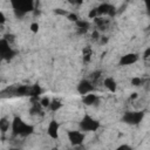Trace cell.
I'll return each mask as SVG.
<instances>
[{"instance_id":"ffe728a7","label":"cell","mask_w":150,"mask_h":150,"mask_svg":"<svg viewBox=\"0 0 150 150\" xmlns=\"http://www.w3.org/2000/svg\"><path fill=\"white\" fill-rule=\"evenodd\" d=\"M39 102H40V104H41V107L42 108H49V104H50V102H52V100L49 98V97H42V98H40L39 100Z\"/></svg>"},{"instance_id":"f546056e","label":"cell","mask_w":150,"mask_h":150,"mask_svg":"<svg viewBox=\"0 0 150 150\" xmlns=\"http://www.w3.org/2000/svg\"><path fill=\"white\" fill-rule=\"evenodd\" d=\"M5 21H6L5 14H4L2 12H0V23H1V25H4V23H5Z\"/></svg>"},{"instance_id":"cb8c5ba5","label":"cell","mask_w":150,"mask_h":150,"mask_svg":"<svg viewBox=\"0 0 150 150\" xmlns=\"http://www.w3.org/2000/svg\"><path fill=\"white\" fill-rule=\"evenodd\" d=\"M39 28H40V26H39L38 22H32L30 26H29V29H30V32H33V33H38V32H39Z\"/></svg>"},{"instance_id":"277c9868","label":"cell","mask_w":150,"mask_h":150,"mask_svg":"<svg viewBox=\"0 0 150 150\" xmlns=\"http://www.w3.org/2000/svg\"><path fill=\"white\" fill-rule=\"evenodd\" d=\"M144 117V112L141 110L137 111H125L122 116V122L130 125H137L142 122Z\"/></svg>"},{"instance_id":"484cf974","label":"cell","mask_w":150,"mask_h":150,"mask_svg":"<svg viewBox=\"0 0 150 150\" xmlns=\"http://www.w3.org/2000/svg\"><path fill=\"white\" fill-rule=\"evenodd\" d=\"M54 13L57 14V15H64V16L68 15V12H67L66 9H62V8H56V9H54Z\"/></svg>"},{"instance_id":"2e32d148","label":"cell","mask_w":150,"mask_h":150,"mask_svg":"<svg viewBox=\"0 0 150 150\" xmlns=\"http://www.w3.org/2000/svg\"><path fill=\"white\" fill-rule=\"evenodd\" d=\"M75 25H76L77 29L86 30V32H87V30L89 29V27H90V22L87 21V20H84V19H80V20H77V21L75 22Z\"/></svg>"},{"instance_id":"44dd1931","label":"cell","mask_w":150,"mask_h":150,"mask_svg":"<svg viewBox=\"0 0 150 150\" xmlns=\"http://www.w3.org/2000/svg\"><path fill=\"white\" fill-rule=\"evenodd\" d=\"M101 74H102V71H101V70L93 71V73H91V75H90V77H91V82L94 83L95 81H97V80L101 77Z\"/></svg>"},{"instance_id":"8992f818","label":"cell","mask_w":150,"mask_h":150,"mask_svg":"<svg viewBox=\"0 0 150 150\" xmlns=\"http://www.w3.org/2000/svg\"><path fill=\"white\" fill-rule=\"evenodd\" d=\"M67 136L73 146H80L84 142V134L81 130H69Z\"/></svg>"},{"instance_id":"6da1fadb","label":"cell","mask_w":150,"mask_h":150,"mask_svg":"<svg viewBox=\"0 0 150 150\" xmlns=\"http://www.w3.org/2000/svg\"><path fill=\"white\" fill-rule=\"evenodd\" d=\"M12 135L13 136H21V137H27L34 132V127L30 124H27L26 122L22 121L21 117L15 116L12 121Z\"/></svg>"},{"instance_id":"d4e9b609","label":"cell","mask_w":150,"mask_h":150,"mask_svg":"<svg viewBox=\"0 0 150 150\" xmlns=\"http://www.w3.org/2000/svg\"><path fill=\"white\" fill-rule=\"evenodd\" d=\"M115 150H134V149H132V146H130L129 144H125V143H124V144L118 145Z\"/></svg>"},{"instance_id":"1f68e13d","label":"cell","mask_w":150,"mask_h":150,"mask_svg":"<svg viewBox=\"0 0 150 150\" xmlns=\"http://www.w3.org/2000/svg\"><path fill=\"white\" fill-rule=\"evenodd\" d=\"M145 6H146V12H148V14L150 15V1H146V2H145Z\"/></svg>"},{"instance_id":"d6a6232c","label":"cell","mask_w":150,"mask_h":150,"mask_svg":"<svg viewBox=\"0 0 150 150\" xmlns=\"http://www.w3.org/2000/svg\"><path fill=\"white\" fill-rule=\"evenodd\" d=\"M107 41H108V38L107 36H101V42L102 43H107Z\"/></svg>"},{"instance_id":"d6986e66","label":"cell","mask_w":150,"mask_h":150,"mask_svg":"<svg viewBox=\"0 0 150 150\" xmlns=\"http://www.w3.org/2000/svg\"><path fill=\"white\" fill-rule=\"evenodd\" d=\"M130 83H131V86H134V87H139V86H142L143 80H142L141 77H138V76H134V77H131Z\"/></svg>"},{"instance_id":"7c38bea8","label":"cell","mask_w":150,"mask_h":150,"mask_svg":"<svg viewBox=\"0 0 150 150\" xmlns=\"http://www.w3.org/2000/svg\"><path fill=\"white\" fill-rule=\"evenodd\" d=\"M103 86H104L109 91H111V93H115L116 89H117V82H116L115 79L111 77V76H108V77H105V79L103 80Z\"/></svg>"},{"instance_id":"30bf717a","label":"cell","mask_w":150,"mask_h":150,"mask_svg":"<svg viewBox=\"0 0 150 150\" xmlns=\"http://www.w3.org/2000/svg\"><path fill=\"white\" fill-rule=\"evenodd\" d=\"M112 7H114V5L108 4V2H102V4H100V5L96 7V8H97L98 16H102V15H108V16H109V14H110Z\"/></svg>"},{"instance_id":"4316f807","label":"cell","mask_w":150,"mask_h":150,"mask_svg":"<svg viewBox=\"0 0 150 150\" xmlns=\"http://www.w3.org/2000/svg\"><path fill=\"white\" fill-rule=\"evenodd\" d=\"M100 38H101V35H100V32H98L97 29H94V32L91 33V39L96 41V40H98Z\"/></svg>"},{"instance_id":"ac0fdd59","label":"cell","mask_w":150,"mask_h":150,"mask_svg":"<svg viewBox=\"0 0 150 150\" xmlns=\"http://www.w3.org/2000/svg\"><path fill=\"white\" fill-rule=\"evenodd\" d=\"M82 54H83V61H84L86 63H88V62L91 60V55H93V50H91L90 46L84 47L83 50H82Z\"/></svg>"},{"instance_id":"7402d4cb","label":"cell","mask_w":150,"mask_h":150,"mask_svg":"<svg viewBox=\"0 0 150 150\" xmlns=\"http://www.w3.org/2000/svg\"><path fill=\"white\" fill-rule=\"evenodd\" d=\"M88 18H89V19H96V18H98V13H97V8H96V7L89 11Z\"/></svg>"},{"instance_id":"9a60e30c","label":"cell","mask_w":150,"mask_h":150,"mask_svg":"<svg viewBox=\"0 0 150 150\" xmlns=\"http://www.w3.org/2000/svg\"><path fill=\"white\" fill-rule=\"evenodd\" d=\"M9 127H12V122H9L6 117H1V120H0V130H1L2 135H5L9 130Z\"/></svg>"},{"instance_id":"836d02e7","label":"cell","mask_w":150,"mask_h":150,"mask_svg":"<svg viewBox=\"0 0 150 150\" xmlns=\"http://www.w3.org/2000/svg\"><path fill=\"white\" fill-rule=\"evenodd\" d=\"M9 150H21V149H19V148H11Z\"/></svg>"},{"instance_id":"8fae6325","label":"cell","mask_w":150,"mask_h":150,"mask_svg":"<svg viewBox=\"0 0 150 150\" xmlns=\"http://www.w3.org/2000/svg\"><path fill=\"white\" fill-rule=\"evenodd\" d=\"M98 101H100V97H98L96 94H94V93L87 94V95H84L83 98H82V102H83L86 105H95V104L98 103Z\"/></svg>"},{"instance_id":"e0dca14e","label":"cell","mask_w":150,"mask_h":150,"mask_svg":"<svg viewBox=\"0 0 150 150\" xmlns=\"http://www.w3.org/2000/svg\"><path fill=\"white\" fill-rule=\"evenodd\" d=\"M63 107V104L61 103V101H59V100H56V98H54V100H52V102H50V104H49V110L50 111H53V112H56V111H59L61 108Z\"/></svg>"},{"instance_id":"52a82bcc","label":"cell","mask_w":150,"mask_h":150,"mask_svg":"<svg viewBox=\"0 0 150 150\" xmlns=\"http://www.w3.org/2000/svg\"><path fill=\"white\" fill-rule=\"evenodd\" d=\"M76 90L80 95H87V94H90V93H94L95 90V86L94 83L90 81V80H82L79 82L77 87H76Z\"/></svg>"},{"instance_id":"7a4b0ae2","label":"cell","mask_w":150,"mask_h":150,"mask_svg":"<svg viewBox=\"0 0 150 150\" xmlns=\"http://www.w3.org/2000/svg\"><path fill=\"white\" fill-rule=\"evenodd\" d=\"M11 5L13 7L14 14L16 18L21 19L23 18L27 13L34 12V2L32 0H18V1H11Z\"/></svg>"},{"instance_id":"4dcf8cb0","label":"cell","mask_w":150,"mask_h":150,"mask_svg":"<svg viewBox=\"0 0 150 150\" xmlns=\"http://www.w3.org/2000/svg\"><path fill=\"white\" fill-rule=\"evenodd\" d=\"M137 97H138V94H137V93H131V95H130V97H129V98L132 101V100H136Z\"/></svg>"},{"instance_id":"83f0119b","label":"cell","mask_w":150,"mask_h":150,"mask_svg":"<svg viewBox=\"0 0 150 150\" xmlns=\"http://www.w3.org/2000/svg\"><path fill=\"white\" fill-rule=\"evenodd\" d=\"M14 38H15V36H14L13 34H6L2 39H5L6 41H8V42L11 43V42H13V41H14Z\"/></svg>"},{"instance_id":"f1b7e54d","label":"cell","mask_w":150,"mask_h":150,"mask_svg":"<svg viewBox=\"0 0 150 150\" xmlns=\"http://www.w3.org/2000/svg\"><path fill=\"white\" fill-rule=\"evenodd\" d=\"M149 57H150V47H148L143 53V59H149Z\"/></svg>"},{"instance_id":"e575fe53","label":"cell","mask_w":150,"mask_h":150,"mask_svg":"<svg viewBox=\"0 0 150 150\" xmlns=\"http://www.w3.org/2000/svg\"><path fill=\"white\" fill-rule=\"evenodd\" d=\"M52 150H57V148H53V149H52Z\"/></svg>"},{"instance_id":"5b68a950","label":"cell","mask_w":150,"mask_h":150,"mask_svg":"<svg viewBox=\"0 0 150 150\" xmlns=\"http://www.w3.org/2000/svg\"><path fill=\"white\" fill-rule=\"evenodd\" d=\"M0 55L6 61H11L16 55V52L11 47V43L5 39L0 40Z\"/></svg>"},{"instance_id":"603a6c76","label":"cell","mask_w":150,"mask_h":150,"mask_svg":"<svg viewBox=\"0 0 150 150\" xmlns=\"http://www.w3.org/2000/svg\"><path fill=\"white\" fill-rule=\"evenodd\" d=\"M67 19H68L69 21H74V22H76L77 20H80L79 15H77V14H75V13H68Z\"/></svg>"},{"instance_id":"3957f363","label":"cell","mask_w":150,"mask_h":150,"mask_svg":"<svg viewBox=\"0 0 150 150\" xmlns=\"http://www.w3.org/2000/svg\"><path fill=\"white\" fill-rule=\"evenodd\" d=\"M79 127L82 132H94L100 129L101 123L96 118L91 117L90 115H84L82 117V120L80 121Z\"/></svg>"},{"instance_id":"ba28073f","label":"cell","mask_w":150,"mask_h":150,"mask_svg":"<svg viewBox=\"0 0 150 150\" xmlns=\"http://www.w3.org/2000/svg\"><path fill=\"white\" fill-rule=\"evenodd\" d=\"M47 134L52 139H57L60 134V124L56 120H52L47 127Z\"/></svg>"},{"instance_id":"4fadbf2b","label":"cell","mask_w":150,"mask_h":150,"mask_svg":"<svg viewBox=\"0 0 150 150\" xmlns=\"http://www.w3.org/2000/svg\"><path fill=\"white\" fill-rule=\"evenodd\" d=\"M94 23L96 25L97 30L100 32V30H104V29L108 28V26H109V20H108V19H104V18H102V16H98V18L94 19Z\"/></svg>"},{"instance_id":"5bb4252c","label":"cell","mask_w":150,"mask_h":150,"mask_svg":"<svg viewBox=\"0 0 150 150\" xmlns=\"http://www.w3.org/2000/svg\"><path fill=\"white\" fill-rule=\"evenodd\" d=\"M29 90H30V87L26 86V84H22V86H19L15 90H14V94L18 95V96H29Z\"/></svg>"},{"instance_id":"9c48e42d","label":"cell","mask_w":150,"mask_h":150,"mask_svg":"<svg viewBox=\"0 0 150 150\" xmlns=\"http://www.w3.org/2000/svg\"><path fill=\"white\" fill-rule=\"evenodd\" d=\"M139 56L138 54L136 53H128L123 56H121L120 59V66H130V64H134L138 61Z\"/></svg>"}]
</instances>
